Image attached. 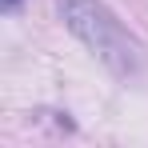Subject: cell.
I'll return each mask as SVG.
<instances>
[{"label": "cell", "mask_w": 148, "mask_h": 148, "mask_svg": "<svg viewBox=\"0 0 148 148\" xmlns=\"http://www.w3.org/2000/svg\"><path fill=\"white\" fill-rule=\"evenodd\" d=\"M64 24L112 76H136L144 68V44L108 12L104 0H56Z\"/></svg>", "instance_id": "cell-1"}, {"label": "cell", "mask_w": 148, "mask_h": 148, "mask_svg": "<svg viewBox=\"0 0 148 148\" xmlns=\"http://www.w3.org/2000/svg\"><path fill=\"white\" fill-rule=\"evenodd\" d=\"M16 4H20V0H4V8H8V12H12V8H16Z\"/></svg>", "instance_id": "cell-2"}]
</instances>
